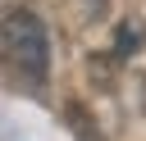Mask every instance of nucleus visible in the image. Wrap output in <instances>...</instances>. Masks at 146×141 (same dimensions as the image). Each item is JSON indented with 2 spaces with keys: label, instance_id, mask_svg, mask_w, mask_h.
<instances>
[{
  "label": "nucleus",
  "instance_id": "obj_3",
  "mask_svg": "<svg viewBox=\"0 0 146 141\" xmlns=\"http://www.w3.org/2000/svg\"><path fill=\"white\" fill-rule=\"evenodd\" d=\"M68 123H73V132H78L82 141H100V132L91 136V127H87V114H82V105H68Z\"/></svg>",
  "mask_w": 146,
  "mask_h": 141
},
{
  "label": "nucleus",
  "instance_id": "obj_1",
  "mask_svg": "<svg viewBox=\"0 0 146 141\" xmlns=\"http://www.w3.org/2000/svg\"><path fill=\"white\" fill-rule=\"evenodd\" d=\"M5 68L14 77V86L41 96L46 77H50V36L41 27V18L23 5H14L5 14Z\"/></svg>",
  "mask_w": 146,
  "mask_h": 141
},
{
  "label": "nucleus",
  "instance_id": "obj_2",
  "mask_svg": "<svg viewBox=\"0 0 146 141\" xmlns=\"http://www.w3.org/2000/svg\"><path fill=\"white\" fill-rule=\"evenodd\" d=\"M141 50V23H123L119 27V55H137Z\"/></svg>",
  "mask_w": 146,
  "mask_h": 141
}]
</instances>
